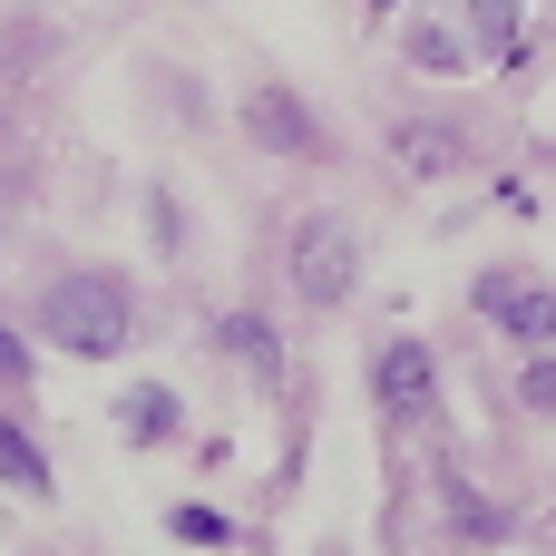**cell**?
<instances>
[{"instance_id":"3957f363","label":"cell","mask_w":556,"mask_h":556,"mask_svg":"<svg viewBox=\"0 0 556 556\" xmlns=\"http://www.w3.org/2000/svg\"><path fill=\"white\" fill-rule=\"evenodd\" d=\"M371 401H381L391 420H430V410H440V362H430V342H381Z\"/></svg>"},{"instance_id":"52a82bcc","label":"cell","mask_w":556,"mask_h":556,"mask_svg":"<svg viewBox=\"0 0 556 556\" xmlns=\"http://www.w3.org/2000/svg\"><path fill=\"white\" fill-rule=\"evenodd\" d=\"M0 479H10L20 498H49V459H39V440H29L20 420H0Z\"/></svg>"},{"instance_id":"7c38bea8","label":"cell","mask_w":556,"mask_h":556,"mask_svg":"<svg viewBox=\"0 0 556 556\" xmlns=\"http://www.w3.org/2000/svg\"><path fill=\"white\" fill-rule=\"evenodd\" d=\"M166 538H186V547H225L235 528H225L215 508H176V518H166Z\"/></svg>"},{"instance_id":"4fadbf2b","label":"cell","mask_w":556,"mask_h":556,"mask_svg":"<svg viewBox=\"0 0 556 556\" xmlns=\"http://www.w3.org/2000/svg\"><path fill=\"white\" fill-rule=\"evenodd\" d=\"M518 391H528V410H556V362H528V381H518Z\"/></svg>"},{"instance_id":"5b68a950","label":"cell","mask_w":556,"mask_h":556,"mask_svg":"<svg viewBox=\"0 0 556 556\" xmlns=\"http://www.w3.org/2000/svg\"><path fill=\"white\" fill-rule=\"evenodd\" d=\"M244 127H254L274 156H323V147H332V137L303 117V98H283V88H254V98H244Z\"/></svg>"},{"instance_id":"9a60e30c","label":"cell","mask_w":556,"mask_h":556,"mask_svg":"<svg viewBox=\"0 0 556 556\" xmlns=\"http://www.w3.org/2000/svg\"><path fill=\"white\" fill-rule=\"evenodd\" d=\"M371 10H391V0H371Z\"/></svg>"},{"instance_id":"6da1fadb","label":"cell","mask_w":556,"mask_h":556,"mask_svg":"<svg viewBox=\"0 0 556 556\" xmlns=\"http://www.w3.org/2000/svg\"><path fill=\"white\" fill-rule=\"evenodd\" d=\"M127 332H137V303H127V283L108 264H78V274H59L39 293V342H59L68 362H117Z\"/></svg>"},{"instance_id":"277c9868","label":"cell","mask_w":556,"mask_h":556,"mask_svg":"<svg viewBox=\"0 0 556 556\" xmlns=\"http://www.w3.org/2000/svg\"><path fill=\"white\" fill-rule=\"evenodd\" d=\"M479 313L508 332V342H556V293L547 283H528V274H479Z\"/></svg>"},{"instance_id":"30bf717a","label":"cell","mask_w":556,"mask_h":556,"mask_svg":"<svg viewBox=\"0 0 556 556\" xmlns=\"http://www.w3.org/2000/svg\"><path fill=\"white\" fill-rule=\"evenodd\" d=\"M401 166L440 176V166H459V137H450V127H401Z\"/></svg>"},{"instance_id":"9c48e42d","label":"cell","mask_w":556,"mask_h":556,"mask_svg":"<svg viewBox=\"0 0 556 556\" xmlns=\"http://www.w3.org/2000/svg\"><path fill=\"white\" fill-rule=\"evenodd\" d=\"M469 59H479V49H469V39H450L440 20H420V29H410V68H469Z\"/></svg>"},{"instance_id":"8992f818","label":"cell","mask_w":556,"mask_h":556,"mask_svg":"<svg viewBox=\"0 0 556 556\" xmlns=\"http://www.w3.org/2000/svg\"><path fill=\"white\" fill-rule=\"evenodd\" d=\"M117 430H127L137 450L176 440V391H156V381H147V391H127V401H117Z\"/></svg>"},{"instance_id":"ba28073f","label":"cell","mask_w":556,"mask_h":556,"mask_svg":"<svg viewBox=\"0 0 556 556\" xmlns=\"http://www.w3.org/2000/svg\"><path fill=\"white\" fill-rule=\"evenodd\" d=\"M469 49L479 59H518V0H469Z\"/></svg>"},{"instance_id":"8fae6325","label":"cell","mask_w":556,"mask_h":556,"mask_svg":"<svg viewBox=\"0 0 556 556\" xmlns=\"http://www.w3.org/2000/svg\"><path fill=\"white\" fill-rule=\"evenodd\" d=\"M235 362H254V371H274V323H254V313H225V332H215Z\"/></svg>"},{"instance_id":"5bb4252c","label":"cell","mask_w":556,"mask_h":556,"mask_svg":"<svg viewBox=\"0 0 556 556\" xmlns=\"http://www.w3.org/2000/svg\"><path fill=\"white\" fill-rule=\"evenodd\" d=\"M0 381H29V342H20L10 323H0Z\"/></svg>"},{"instance_id":"7a4b0ae2","label":"cell","mask_w":556,"mask_h":556,"mask_svg":"<svg viewBox=\"0 0 556 556\" xmlns=\"http://www.w3.org/2000/svg\"><path fill=\"white\" fill-rule=\"evenodd\" d=\"M352 264H362V244H352L342 215H303L293 225V283H303V303H342L352 293Z\"/></svg>"}]
</instances>
